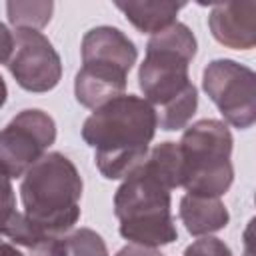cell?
<instances>
[{
    "mask_svg": "<svg viewBox=\"0 0 256 256\" xmlns=\"http://www.w3.org/2000/svg\"><path fill=\"white\" fill-rule=\"evenodd\" d=\"M66 256H108L106 242L92 228H78L64 238Z\"/></svg>",
    "mask_w": 256,
    "mask_h": 256,
    "instance_id": "9a60e30c",
    "label": "cell"
},
{
    "mask_svg": "<svg viewBox=\"0 0 256 256\" xmlns=\"http://www.w3.org/2000/svg\"><path fill=\"white\" fill-rule=\"evenodd\" d=\"M208 26L216 42L232 50H250L256 44V2L214 4Z\"/></svg>",
    "mask_w": 256,
    "mask_h": 256,
    "instance_id": "30bf717a",
    "label": "cell"
},
{
    "mask_svg": "<svg viewBox=\"0 0 256 256\" xmlns=\"http://www.w3.org/2000/svg\"><path fill=\"white\" fill-rule=\"evenodd\" d=\"M0 256H24L18 246H14L8 238L0 236Z\"/></svg>",
    "mask_w": 256,
    "mask_h": 256,
    "instance_id": "ffe728a7",
    "label": "cell"
},
{
    "mask_svg": "<svg viewBox=\"0 0 256 256\" xmlns=\"http://www.w3.org/2000/svg\"><path fill=\"white\" fill-rule=\"evenodd\" d=\"M180 220L188 234L192 236H206L212 232L222 230L230 214L220 198L212 196H194V194H184L180 198Z\"/></svg>",
    "mask_w": 256,
    "mask_h": 256,
    "instance_id": "8fae6325",
    "label": "cell"
},
{
    "mask_svg": "<svg viewBox=\"0 0 256 256\" xmlns=\"http://www.w3.org/2000/svg\"><path fill=\"white\" fill-rule=\"evenodd\" d=\"M18 210H16V196L12 182L6 174L0 172V236L8 230V226L14 222Z\"/></svg>",
    "mask_w": 256,
    "mask_h": 256,
    "instance_id": "2e32d148",
    "label": "cell"
},
{
    "mask_svg": "<svg viewBox=\"0 0 256 256\" xmlns=\"http://www.w3.org/2000/svg\"><path fill=\"white\" fill-rule=\"evenodd\" d=\"M16 84L28 92H48L62 78V60L52 42L38 30H16L6 62Z\"/></svg>",
    "mask_w": 256,
    "mask_h": 256,
    "instance_id": "9c48e42d",
    "label": "cell"
},
{
    "mask_svg": "<svg viewBox=\"0 0 256 256\" xmlns=\"http://www.w3.org/2000/svg\"><path fill=\"white\" fill-rule=\"evenodd\" d=\"M158 120L154 108L136 94H120L94 108L84 120L82 138L94 148V162L108 180L126 178L150 150Z\"/></svg>",
    "mask_w": 256,
    "mask_h": 256,
    "instance_id": "7a4b0ae2",
    "label": "cell"
},
{
    "mask_svg": "<svg viewBox=\"0 0 256 256\" xmlns=\"http://www.w3.org/2000/svg\"><path fill=\"white\" fill-rule=\"evenodd\" d=\"M202 88L234 128L246 130L256 122V74L248 66L218 58L202 72Z\"/></svg>",
    "mask_w": 256,
    "mask_h": 256,
    "instance_id": "52a82bcc",
    "label": "cell"
},
{
    "mask_svg": "<svg viewBox=\"0 0 256 256\" xmlns=\"http://www.w3.org/2000/svg\"><path fill=\"white\" fill-rule=\"evenodd\" d=\"M12 48H14V34L0 22V64L8 62Z\"/></svg>",
    "mask_w": 256,
    "mask_h": 256,
    "instance_id": "ac0fdd59",
    "label": "cell"
},
{
    "mask_svg": "<svg viewBox=\"0 0 256 256\" xmlns=\"http://www.w3.org/2000/svg\"><path fill=\"white\" fill-rule=\"evenodd\" d=\"M118 10L126 16V20L142 34H156L176 22L178 12L184 8L182 2L170 0H128L114 2Z\"/></svg>",
    "mask_w": 256,
    "mask_h": 256,
    "instance_id": "7c38bea8",
    "label": "cell"
},
{
    "mask_svg": "<svg viewBox=\"0 0 256 256\" xmlns=\"http://www.w3.org/2000/svg\"><path fill=\"white\" fill-rule=\"evenodd\" d=\"M82 68L74 78V96L86 108H98L124 94L130 68L136 64L134 42L114 26H96L82 38Z\"/></svg>",
    "mask_w": 256,
    "mask_h": 256,
    "instance_id": "5b68a950",
    "label": "cell"
},
{
    "mask_svg": "<svg viewBox=\"0 0 256 256\" xmlns=\"http://www.w3.org/2000/svg\"><path fill=\"white\" fill-rule=\"evenodd\" d=\"M56 122L38 108L18 112L0 130V172L10 180L26 174L54 144Z\"/></svg>",
    "mask_w": 256,
    "mask_h": 256,
    "instance_id": "ba28073f",
    "label": "cell"
},
{
    "mask_svg": "<svg viewBox=\"0 0 256 256\" xmlns=\"http://www.w3.org/2000/svg\"><path fill=\"white\" fill-rule=\"evenodd\" d=\"M184 256H232V250L214 236H204L194 240L186 250Z\"/></svg>",
    "mask_w": 256,
    "mask_h": 256,
    "instance_id": "e0dca14e",
    "label": "cell"
},
{
    "mask_svg": "<svg viewBox=\"0 0 256 256\" xmlns=\"http://www.w3.org/2000/svg\"><path fill=\"white\" fill-rule=\"evenodd\" d=\"M6 98H8V88H6V82H4V78L0 76V108L6 104Z\"/></svg>",
    "mask_w": 256,
    "mask_h": 256,
    "instance_id": "44dd1931",
    "label": "cell"
},
{
    "mask_svg": "<svg viewBox=\"0 0 256 256\" xmlns=\"http://www.w3.org/2000/svg\"><path fill=\"white\" fill-rule=\"evenodd\" d=\"M2 236L8 238L14 246H18L24 256H66L64 236H56L34 226L20 212Z\"/></svg>",
    "mask_w": 256,
    "mask_h": 256,
    "instance_id": "4fadbf2b",
    "label": "cell"
},
{
    "mask_svg": "<svg viewBox=\"0 0 256 256\" xmlns=\"http://www.w3.org/2000/svg\"><path fill=\"white\" fill-rule=\"evenodd\" d=\"M232 134L226 122L204 118L188 126L178 142L182 182L188 194L220 198L234 180Z\"/></svg>",
    "mask_w": 256,
    "mask_h": 256,
    "instance_id": "8992f818",
    "label": "cell"
},
{
    "mask_svg": "<svg viewBox=\"0 0 256 256\" xmlns=\"http://www.w3.org/2000/svg\"><path fill=\"white\" fill-rule=\"evenodd\" d=\"M196 48L194 32L182 22L152 34L146 44L138 86L154 108L158 126L166 132L184 128L198 108V90L188 76Z\"/></svg>",
    "mask_w": 256,
    "mask_h": 256,
    "instance_id": "6da1fadb",
    "label": "cell"
},
{
    "mask_svg": "<svg viewBox=\"0 0 256 256\" xmlns=\"http://www.w3.org/2000/svg\"><path fill=\"white\" fill-rule=\"evenodd\" d=\"M8 20L16 30H40L44 28L54 12V2L52 0H32V2H22V0H10L6 4Z\"/></svg>",
    "mask_w": 256,
    "mask_h": 256,
    "instance_id": "5bb4252c",
    "label": "cell"
},
{
    "mask_svg": "<svg viewBox=\"0 0 256 256\" xmlns=\"http://www.w3.org/2000/svg\"><path fill=\"white\" fill-rule=\"evenodd\" d=\"M24 216L38 228L64 236L80 218L82 178L70 158L46 152L30 166L20 184Z\"/></svg>",
    "mask_w": 256,
    "mask_h": 256,
    "instance_id": "3957f363",
    "label": "cell"
},
{
    "mask_svg": "<svg viewBox=\"0 0 256 256\" xmlns=\"http://www.w3.org/2000/svg\"><path fill=\"white\" fill-rule=\"evenodd\" d=\"M170 188L144 162L134 168L114 194V214L124 240L140 246H166L178 240L170 210Z\"/></svg>",
    "mask_w": 256,
    "mask_h": 256,
    "instance_id": "277c9868",
    "label": "cell"
},
{
    "mask_svg": "<svg viewBox=\"0 0 256 256\" xmlns=\"http://www.w3.org/2000/svg\"><path fill=\"white\" fill-rule=\"evenodd\" d=\"M114 256H164L160 250L150 248V246H140V244H126L120 248Z\"/></svg>",
    "mask_w": 256,
    "mask_h": 256,
    "instance_id": "d6986e66",
    "label": "cell"
}]
</instances>
